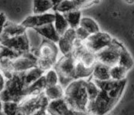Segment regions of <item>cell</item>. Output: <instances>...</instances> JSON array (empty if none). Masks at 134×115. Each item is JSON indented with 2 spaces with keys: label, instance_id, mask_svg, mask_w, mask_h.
<instances>
[{
  "label": "cell",
  "instance_id": "1",
  "mask_svg": "<svg viewBox=\"0 0 134 115\" xmlns=\"http://www.w3.org/2000/svg\"><path fill=\"white\" fill-rule=\"evenodd\" d=\"M100 92L88 106L87 113L91 115H106L119 102L127 84V79L121 81L93 80Z\"/></svg>",
  "mask_w": 134,
  "mask_h": 115
},
{
  "label": "cell",
  "instance_id": "2",
  "mask_svg": "<svg viewBox=\"0 0 134 115\" xmlns=\"http://www.w3.org/2000/svg\"><path fill=\"white\" fill-rule=\"evenodd\" d=\"M86 83V80L75 79L64 89L63 99L72 109L77 112L87 113L90 101Z\"/></svg>",
  "mask_w": 134,
  "mask_h": 115
},
{
  "label": "cell",
  "instance_id": "3",
  "mask_svg": "<svg viewBox=\"0 0 134 115\" xmlns=\"http://www.w3.org/2000/svg\"><path fill=\"white\" fill-rule=\"evenodd\" d=\"M25 89L23 73H14L10 78L6 80V85L0 94V98L3 102L19 103L25 97Z\"/></svg>",
  "mask_w": 134,
  "mask_h": 115
},
{
  "label": "cell",
  "instance_id": "4",
  "mask_svg": "<svg viewBox=\"0 0 134 115\" xmlns=\"http://www.w3.org/2000/svg\"><path fill=\"white\" fill-rule=\"evenodd\" d=\"M59 50L56 43L42 39V41L37 51V67L46 72L54 69L58 59Z\"/></svg>",
  "mask_w": 134,
  "mask_h": 115
},
{
  "label": "cell",
  "instance_id": "5",
  "mask_svg": "<svg viewBox=\"0 0 134 115\" xmlns=\"http://www.w3.org/2000/svg\"><path fill=\"white\" fill-rule=\"evenodd\" d=\"M76 62L77 60L73 55H68L58 59L54 65V70L58 75L59 85L64 89L74 80Z\"/></svg>",
  "mask_w": 134,
  "mask_h": 115
},
{
  "label": "cell",
  "instance_id": "6",
  "mask_svg": "<svg viewBox=\"0 0 134 115\" xmlns=\"http://www.w3.org/2000/svg\"><path fill=\"white\" fill-rule=\"evenodd\" d=\"M49 101L46 98L44 93L25 97L19 103V107L23 115H34L41 109H46Z\"/></svg>",
  "mask_w": 134,
  "mask_h": 115
},
{
  "label": "cell",
  "instance_id": "7",
  "mask_svg": "<svg viewBox=\"0 0 134 115\" xmlns=\"http://www.w3.org/2000/svg\"><path fill=\"white\" fill-rule=\"evenodd\" d=\"M124 46L116 39H113L109 46L96 54L97 62L102 63L109 67L118 64L120 52Z\"/></svg>",
  "mask_w": 134,
  "mask_h": 115
},
{
  "label": "cell",
  "instance_id": "8",
  "mask_svg": "<svg viewBox=\"0 0 134 115\" xmlns=\"http://www.w3.org/2000/svg\"><path fill=\"white\" fill-rule=\"evenodd\" d=\"M113 39L108 33L100 31L90 35L85 42H83V44L89 51L96 54L109 46Z\"/></svg>",
  "mask_w": 134,
  "mask_h": 115
},
{
  "label": "cell",
  "instance_id": "9",
  "mask_svg": "<svg viewBox=\"0 0 134 115\" xmlns=\"http://www.w3.org/2000/svg\"><path fill=\"white\" fill-rule=\"evenodd\" d=\"M0 44L19 55L30 52V44L26 33L14 38L0 39Z\"/></svg>",
  "mask_w": 134,
  "mask_h": 115
},
{
  "label": "cell",
  "instance_id": "10",
  "mask_svg": "<svg viewBox=\"0 0 134 115\" xmlns=\"http://www.w3.org/2000/svg\"><path fill=\"white\" fill-rule=\"evenodd\" d=\"M35 67H37V58L30 52L22 54L11 62L14 73H24Z\"/></svg>",
  "mask_w": 134,
  "mask_h": 115
},
{
  "label": "cell",
  "instance_id": "11",
  "mask_svg": "<svg viewBox=\"0 0 134 115\" xmlns=\"http://www.w3.org/2000/svg\"><path fill=\"white\" fill-rule=\"evenodd\" d=\"M54 21V13H46L42 14H33L26 18L21 25L26 30H35L43 26L51 24Z\"/></svg>",
  "mask_w": 134,
  "mask_h": 115
},
{
  "label": "cell",
  "instance_id": "12",
  "mask_svg": "<svg viewBox=\"0 0 134 115\" xmlns=\"http://www.w3.org/2000/svg\"><path fill=\"white\" fill-rule=\"evenodd\" d=\"M48 115H88V113H81L72 109L66 104L65 100L59 99L49 102L46 108Z\"/></svg>",
  "mask_w": 134,
  "mask_h": 115
},
{
  "label": "cell",
  "instance_id": "13",
  "mask_svg": "<svg viewBox=\"0 0 134 115\" xmlns=\"http://www.w3.org/2000/svg\"><path fill=\"white\" fill-rule=\"evenodd\" d=\"M77 40L75 30L70 28L65 34L60 36L58 42V47L59 52L62 53V56L72 55L74 43Z\"/></svg>",
  "mask_w": 134,
  "mask_h": 115
},
{
  "label": "cell",
  "instance_id": "14",
  "mask_svg": "<svg viewBox=\"0 0 134 115\" xmlns=\"http://www.w3.org/2000/svg\"><path fill=\"white\" fill-rule=\"evenodd\" d=\"M26 33V29H25L21 24H17L12 22L7 21L4 26L3 35L0 37V39L14 38L16 36L24 35Z\"/></svg>",
  "mask_w": 134,
  "mask_h": 115
},
{
  "label": "cell",
  "instance_id": "15",
  "mask_svg": "<svg viewBox=\"0 0 134 115\" xmlns=\"http://www.w3.org/2000/svg\"><path fill=\"white\" fill-rule=\"evenodd\" d=\"M38 35H39L42 38H43L46 40L50 41L54 43H58L60 36L58 35L56 32L53 23L48 24L46 26H43L42 27L37 28L35 30Z\"/></svg>",
  "mask_w": 134,
  "mask_h": 115
},
{
  "label": "cell",
  "instance_id": "16",
  "mask_svg": "<svg viewBox=\"0 0 134 115\" xmlns=\"http://www.w3.org/2000/svg\"><path fill=\"white\" fill-rule=\"evenodd\" d=\"M110 67L108 65H105L102 63L97 62L94 65L91 78L96 81H108L110 80V74H109Z\"/></svg>",
  "mask_w": 134,
  "mask_h": 115
},
{
  "label": "cell",
  "instance_id": "17",
  "mask_svg": "<svg viewBox=\"0 0 134 115\" xmlns=\"http://www.w3.org/2000/svg\"><path fill=\"white\" fill-rule=\"evenodd\" d=\"M46 88V84L45 81L44 75L41 77L38 80L35 81L33 84L26 87L24 90L25 97L27 96H34V95H38L44 93L45 89Z\"/></svg>",
  "mask_w": 134,
  "mask_h": 115
},
{
  "label": "cell",
  "instance_id": "18",
  "mask_svg": "<svg viewBox=\"0 0 134 115\" xmlns=\"http://www.w3.org/2000/svg\"><path fill=\"white\" fill-rule=\"evenodd\" d=\"M46 72L39 69L38 67L32 68L26 72L23 73V81L25 87H28L31 84H33L35 81L38 80L41 77H42L45 74Z\"/></svg>",
  "mask_w": 134,
  "mask_h": 115
},
{
  "label": "cell",
  "instance_id": "19",
  "mask_svg": "<svg viewBox=\"0 0 134 115\" xmlns=\"http://www.w3.org/2000/svg\"><path fill=\"white\" fill-rule=\"evenodd\" d=\"M54 21L53 23L54 27L59 36L63 35L70 29L69 24L65 20L64 15L61 13L54 11Z\"/></svg>",
  "mask_w": 134,
  "mask_h": 115
},
{
  "label": "cell",
  "instance_id": "20",
  "mask_svg": "<svg viewBox=\"0 0 134 115\" xmlns=\"http://www.w3.org/2000/svg\"><path fill=\"white\" fill-rule=\"evenodd\" d=\"M44 94L49 102L62 99L64 98V88L60 85L46 87L44 90Z\"/></svg>",
  "mask_w": 134,
  "mask_h": 115
},
{
  "label": "cell",
  "instance_id": "21",
  "mask_svg": "<svg viewBox=\"0 0 134 115\" xmlns=\"http://www.w3.org/2000/svg\"><path fill=\"white\" fill-rule=\"evenodd\" d=\"M54 1L49 0H35L33 2V12L35 14H42L53 9Z\"/></svg>",
  "mask_w": 134,
  "mask_h": 115
},
{
  "label": "cell",
  "instance_id": "22",
  "mask_svg": "<svg viewBox=\"0 0 134 115\" xmlns=\"http://www.w3.org/2000/svg\"><path fill=\"white\" fill-rule=\"evenodd\" d=\"M62 14L64 15V17L65 20L67 21V23H68L70 28L75 30L80 26V22L82 18L81 10H74L67 12Z\"/></svg>",
  "mask_w": 134,
  "mask_h": 115
},
{
  "label": "cell",
  "instance_id": "23",
  "mask_svg": "<svg viewBox=\"0 0 134 115\" xmlns=\"http://www.w3.org/2000/svg\"><path fill=\"white\" fill-rule=\"evenodd\" d=\"M79 26L82 27L86 32H88L90 35L96 34V33L100 31L97 23L94 19L90 17H82Z\"/></svg>",
  "mask_w": 134,
  "mask_h": 115
},
{
  "label": "cell",
  "instance_id": "24",
  "mask_svg": "<svg viewBox=\"0 0 134 115\" xmlns=\"http://www.w3.org/2000/svg\"><path fill=\"white\" fill-rule=\"evenodd\" d=\"M53 10L61 14H65L67 12L77 10L75 0H74V1H69V0H66V1H56V2L54 1Z\"/></svg>",
  "mask_w": 134,
  "mask_h": 115
},
{
  "label": "cell",
  "instance_id": "25",
  "mask_svg": "<svg viewBox=\"0 0 134 115\" xmlns=\"http://www.w3.org/2000/svg\"><path fill=\"white\" fill-rule=\"evenodd\" d=\"M118 65H120L121 67L125 68L128 70H131L134 65V60H133L132 55L127 51V49L125 46L122 48V50L120 52Z\"/></svg>",
  "mask_w": 134,
  "mask_h": 115
},
{
  "label": "cell",
  "instance_id": "26",
  "mask_svg": "<svg viewBox=\"0 0 134 115\" xmlns=\"http://www.w3.org/2000/svg\"><path fill=\"white\" fill-rule=\"evenodd\" d=\"M93 68H87L80 62H76L75 65V74H74V80L75 79H83L86 80L88 78H91L93 73Z\"/></svg>",
  "mask_w": 134,
  "mask_h": 115
},
{
  "label": "cell",
  "instance_id": "27",
  "mask_svg": "<svg viewBox=\"0 0 134 115\" xmlns=\"http://www.w3.org/2000/svg\"><path fill=\"white\" fill-rule=\"evenodd\" d=\"M128 70L121 67L120 65H115L110 67L109 74L110 79L113 81H121L126 78V75L128 74Z\"/></svg>",
  "mask_w": 134,
  "mask_h": 115
},
{
  "label": "cell",
  "instance_id": "28",
  "mask_svg": "<svg viewBox=\"0 0 134 115\" xmlns=\"http://www.w3.org/2000/svg\"><path fill=\"white\" fill-rule=\"evenodd\" d=\"M86 92H87V95L89 97V101L93 102L95 98L97 97L100 90L99 88L97 86V85L95 84V83L93 81V80L91 78L90 80H86Z\"/></svg>",
  "mask_w": 134,
  "mask_h": 115
},
{
  "label": "cell",
  "instance_id": "29",
  "mask_svg": "<svg viewBox=\"0 0 134 115\" xmlns=\"http://www.w3.org/2000/svg\"><path fill=\"white\" fill-rule=\"evenodd\" d=\"M44 78H45L46 87L54 86L59 85L58 75L54 69H51V70L46 71L44 74Z\"/></svg>",
  "mask_w": 134,
  "mask_h": 115
},
{
  "label": "cell",
  "instance_id": "30",
  "mask_svg": "<svg viewBox=\"0 0 134 115\" xmlns=\"http://www.w3.org/2000/svg\"><path fill=\"white\" fill-rule=\"evenodd\" d=\"M3 112L6 115H23L19 107V103L3 102Z\"/></svg>",
  "mask_w": 134,
  "mask_h": 115
},
{
  "label": "cell",
  "instance_id": "31",
  "mask_svg": "<svg viewBox=\"0 0 134 115\" xmlns=\"http://www.w3.org/2000/svg\"><path fill=\"white\" fill-rule=\"evenodd\" d=\"M75 34H76V38L77 40L81 41V42H85L88 37L90 36V34L88 32H86L82 27L78 26L77 29H75Z\"/></svg>",
  "mask_w": 134,
  "mask_h": 115
},
{
  "label": "cell",
  "instance_id": "32",
  "mask_svg": "<svg viewBox=\"0 0 134 115\" xmlns=\"http://www.w3.org/2000/svg\"><path fill=\"white\" fill-rule=\"evenodd\" d=\"M7 22V19L6 14L3 12H0V37H1L3 35L4 26H5Z\"/></svg>",
  "mask_w": 134,
  "mask_h": 115
},
{
  "label": "cell",
  "instance_id": "33",
  "mask_svg": "<svg viewBox=\"0 0 134 115\" xmlns=\"http://www.w3.org/2000/svg\"><path fill=\"white\" fill-rule=\"evenodd\" d=\"M6 85V79L3 74V73L0 71V94L3 92V90H4Z\"/></svg>",
  "mask_w": 134,
  "mask_h": 115
},
{
  "label": "cell",
  "instance_id": "34",
  "mask_svg": "<svg viewBox=\"0 0 134 115\" xmlns=\"http://www.w3.org/2000/svg\"><path fill=\"white\" fill-rule=\"evenodd\" d=\"M3 102L1 100V98H0V113L3 112Z\"/></svg>",
  "mask_w": 134,
  "mask_h": 115
},
{
  "label": "cell",
  "instance_id": "35",
  "mask_svg": "<svg viewBox=\"0 0 134 115\" xmlns=\"http://www.w3.org/2000/svg\"><path fill=\"white\" fill-rule=\"evenodd\" d=\"M0 115H6L3 112H1V113H0Z\"/></svg>",
  "mask_w": 134,
  "mask_h": 115
},
{
  "label": "cell",
  "instance_id": "36",
  "mask_svg": "<svg viewBox=\"0 0 134 115\" xmlns=\"http://www.w3.org/2000/svg\"><path fill=\"white\" fill-rule=\"evenodd\" d=\"M0 50H1V44H0Z\"/></svg>",
  "mask_w": 134,
  "mask_h": 115
},
{
  "label": "cell",
  "instance_id": "37",
  "mask_svg": "<svg viewBox=\"0 0 134 115\" xmlns=\"http://www.w3.org/2000/svg\"><path fill=\"white\" fill-rule=\"evenodd\" d=\"M88 115H91V114H88Z\"/></svg>",
  "mask_w": 134,
  "mask_h": 115
}]
</instances>
